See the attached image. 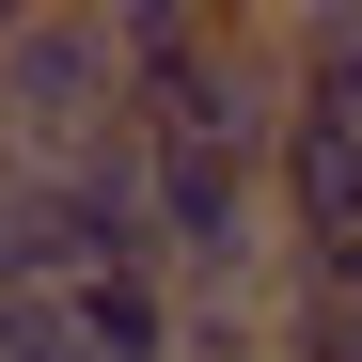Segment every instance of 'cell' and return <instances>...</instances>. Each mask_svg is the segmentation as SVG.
I'll return each mask as SVG.
<instances>
[{
    "label": "cell",
    "instance_id": "obj_1",
    "mask_svg": "<svg viewBox=\"0 0 362 362\" xmlns=\"http://www.w3.org/2000/svg\"><path fill=\"white\" fill-rule=\"evenodd\" d=\"M95 127H127L95 0H0V158H64Z\"/></svg>",
    "mask_w": 362,
    "mask_h": 362
},
{
    "label": "cell",
    "instance_id": "obj_2",
    "mask_svg": "<svg viewBox=\"0 0 362 362\" xmlns=\"http://www.w3.org/2000/svg\"><path fill=\"white\" fill-rule=\"evenodd\" d=\"M64 331H79V362H173L189 299H173L158 268H95V284H64Z\"/></svg>",
    "mask_w": 362,
    "mask_h": 362
},
{
    "label": "cell",
    "instance_id": "obj_3",
    "mask_svg": "<svg viewBox=\"0 0 362 362\" xmlns=\"http://www.w3.org/2000/svg\"><path fill=\"white\" fill-rule=\"evenodd\" d=\"M32 284V205H16V158H0V299Z\"/></svg>",
    "mask_w": 362,
    "mask_h": 362
}]
</instances>
